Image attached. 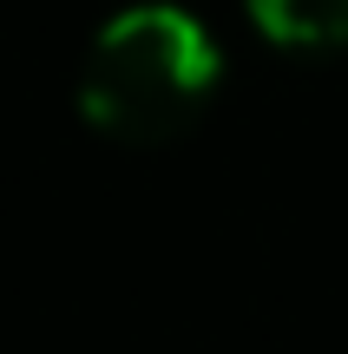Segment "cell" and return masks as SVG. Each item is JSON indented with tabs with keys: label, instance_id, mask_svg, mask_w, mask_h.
Listing matches in <instances>:
<instances>
[{
	"label": "cell",
	"instance_id": "obj_1",
	"mask_svg": "<svg viewBox=\"0 0 348 354\" xmlns=\"http://www.w3.org/2000/svg\"><path fill=\"white\" fill-rule=\"evenodd\" d=\"M223 79V53L191 7L138 0L112 13L79 66V112L99 138L171 145L204 118Z\"/></svg>",
	"mask_w": 348,
	"mask_h": 354
},
{
	"label": "cell",
	"instance_id": "obj_2",
	"mask_svg": "<svg viewBox=\"0 0 348 354\" xmlns=\"http://www.w3.org/2000/svg\"><path fill=\"white\" fill-rule=\"evenodd\" d=\"M244 13L283 53H342L348 46V0H244Z\"/></svg>",
	"mask_w": 348,
	"mask_h": 354
}]
</instances>
